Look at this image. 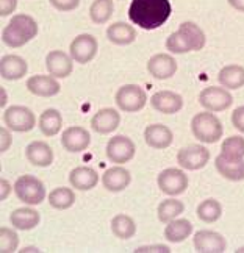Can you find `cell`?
I'll return each mask as SVG.
<instances>
[{"label":"cell","mask_w":244,"mask_h":253,"mask_svg":"<svg viewBox=\"0 0 244 253\" xmlns=\"http://www.w3.org/2000/svg\"><path fill=\"white\" fill-rule=\"evenodd\" d=\"M172 6L169 0H132L129 19L143 30H155L168 22Z\"/></svg>","instance_id":"cell-1"},{"label":"cell","mask_w":244,"mask_h":253,"mask_svg":"<svg viewBox=\"0 0 244 253\" xmlns=\"http://www.w3.org/2000/svg\"><path fill=\"white\" fill-rule=\"evenodd\" d=\"M207 36L203 30L194 22H182L180 27L166 38V50L175 55H185L188 52H199L205 47Z\"/></svg>","instance_id":"cell-2"},{"label":"cell","mask_w":244,"mask_h":253,"mask_svg":"<svg viewBox=\"0 0 244 253\" xmlns=\"http://www.w3.org/2000/svg\"><path fill=\"white\" fill-rule=\"evenodd\" d=\"M38 35V24L28 14H16L2 32V41L11 48L24 47Z\"/></svg>","instance_id":"cell-3"},{"label":"cell","mask_w":244,"mask_h":253,"mask_svg":"<svg viewBox=\"0 0 244 253\" xmlns=\"http://www.w3.org/2000/svg\"><path fill=\"white\" fill-rule=\"evenodd\" d=\"M191 133L197 141L203 144L218 142L224 134V126L219 118L211 111H202L193 116L191 119Z\"/></svg>","instance_id":"cell-4"},{"label":"cell","mask_w":244,"mask_h":253,"mask_svg":"<svg viewBox=\"0 0 244 253\" xmlns=\"http://www.w3.org/2000/svg\"><path fill=\"white\" fill-rule=\"evenodd\" d=\"M14 192L19 200L32 207L40 205L46 199L44 183L33 175H21L14 183Z\"/></svg>","instance_id":"cell-5"},{"label":"cell","mask_w":244,"mask_h":253,"mask_svg":"<svg viewBox=\"0 0 244 253\" xmlns=\"http://www.w3.org/2000/svg\"><path fill=\"white\" fill-rule=\"evenodd\" d=\"M114 102L124 113H138L147 103V95L138 84H124L116 91Z\"/></svg>","instance_id":"cell-6"},{"label":"cell","mask_w":244,"mask_h":253,"mask_svg":"<svg viewBox=\"0 0 244 253\" xmlns=\"http://www.w3.org/2000/svg\"><path fill=\"white\" fill-rule=\"evenodd\" d=\"M3 122L11 131L27 133L32 131L36 125L35 113L24 105H13L3 113Z\"/></svg>","instance_id":"cell-7"},{"label":"cell","mask_w":244,"mask_h":253,"mask_svg":"<svg viewBox=\"0 0 244 253\" xmlns=\"http://www.w3.org/2000/svg\"><path fill=\"white\" fill-rule=\"evenodd\" d=\"M211 158L210 150L202 144L185 145L177 152V163L185 170H199L207 166Z\"/></svg>","instance_id":"cell-8"},{"label":"cell","mask_w":244,"mask_h":253,"mask_svg":"<svg viewBox=\"0 0 244 253\" xmlns=\"http://www.w3.org/2000/svg\"><path fill=\"white\" fill-rule=\"evenodd\" d=\"M157 183H158V188L163 194L175 197V196H180V194H183L188 189L190 180H188V175L182 169L168 168L160 172Z\"/></svg>","instance_id":"cell-9"},{"label":"cell","mask_w":244,"mask_h":253,"mask_svg":"<svg viewBox=\"0 0 244 253\" xmlns=\"http://www.w3.org/2000/svg\"><path fill=\"white\" fill-rule=\"evenodd\" d=\"M199 103L203 106V110L211 113H221L230 108L233 103V97L226 87L208 86L200 91Z\"/></svg>","instance_id":"cell-10"},{"label":"cell","mask_w":244,"mask_h":253,"mask_svg":"<svg viewBox=\"0 0 244 253\" xmlns=\"http://www.w3.org/2000/svg\"><path fill=\"white\" fill-rule=\"evenodd\" d=\"M97 48H99V44H97L96 38L90 33H82L72 40L69 45V53L75 63L86 64L96 56Z\"/></svg>","instance_id":"cell-11"},{"label":"cell","mask_w":244,"mask_h":253,"mask_svg":"<svg viewBox=\"0 0 244 253\" xmlns=\"http://www.w3.org/2000/svg\"><path fill=\"white\" fill-rule=\"evenodd\" d=\"M193 246L199 253H224L227 249V241L218 231L199 230L193 236Z\"/></svg>","instance_id":"cell-12"},{"label":"cell","mask_w":244,"mask_h":253,"mask_svg":"<svg viewBox=\"0 0 244 253\" xmlns=\"http://www.w3.org/2000/svg\"><path fill=\"white\" fill-rule=\"evenodd\" d=\"M135 142L124 134H116L106 144V157L114 164L129 163L135 157Z\"/></svg>","instance_id":"cell-13"},{"label":"cell","mask_w":244,"mask_h":253,"mask_svg":"<svg viewBox=\"0 0 244 253\" xmlns=\"http://www.w3.org/2000/svg\"><path fill=\"white\" fill-rule=\"evenodd\" d=\"M91 144V134L86 128L79 125L67 126L61 134V145L71 153H80Z\"/></svg>","instance_id":"cell-14"},{"label":"cell","mask_w":244,"mask_h":253,"mask_svg":"<svg viewBox=\"0 0 244 253\" xmlns=\"http://www.w3.org/2000/svg\"><path fill=\"white\" fill-rule=\"evenodd\" d=\"M27 89L30 94L38 95V97H53L56 94H60L61 84L58 83V80L53 75H32L28 77V80L25 83Z\"/></svg>","instance_id":"cell-15"},{"label":"cell","mask_w":244,"mask_h":253,"mask_svg":"<svg viewBox=\"0 0 244 253\" xmlns=\"http://www.w3.org/2000/svg\"><path fill=\"white\" fill-rule=\"evenodd\" d=\"M72 56L67 55L63 50H52L46 56V67L50 75L55 79H66L69 77L74 71V63Z\"/></svg>","instance_id":"cell-16"},{"label":"cell","mask_w":244,"mask_h":253,"mask_svg":"<svg viewBox=\"0 0 244 253\" xmlns=\"http://www.w3.org/2000/svg\"><path fill=\"white\" fill-rule=\"evenodd\" d=\"M179 66L175 58L168 53H157L153 55L147 63L149 74L157 80H168L175 75Z\"/></svg>","instance_id":"cell-17"},{"label":"cell","mask_w":244,"mask_h":253,"mask_svg":"<svg viewBox=\"0 0 244 253\" xmlns=\"http://www.w3.org/2000/svg\"><path fill=\"white\" fill-rule=\"evenodd\" d=\"M214 168L222 178L229 181H243L244 180V158H230L219 153L214 160Z\"/></svg>","instance_id":"cell-18"},{"label":"cell","mask_w":244,"mask_h":253,"mask_svg":"<svg viewBox=\"0 0 244 253\" xmlns=\"http://www.w3.org/2000/svg\"><path fill=\"white\" fill-rule=\"evenodd\" d=\"M121 124V114L114 108H102L91 118V128L99 134H110L116 131Z\"/></svg>","instance_id":"cell-19"},{"label":"cell","mask_w":244,"mask_h":253,"mask_svg":"<svg viewBox=\"0 0 244 253\" xmlns=\"http://www.w3.org/2000/svg\"><path fill=\"white\" fill-rule=\"evenodd\" d=\"M132 181V175L122 164H114L113 168L106 169L102 175V184L110 192H121L129 188Z\"/></svg>","instance_id":"cell-20"},{"label":"cell","mask_w":244,"mask_h":253,"mask_svg":"<svg viewBox=\"0 0 244 253\" xmlns=\"http://www.w3.org/2000/svg\"><path fill=\"white\" fill-rule=\"evenodd\" d=\"M144 141L152 149H168L174 141V134L169 126L163 124H150L144 128Z\"/></svg>","instance_id":"cell-21"},{"label":"cell","mask_w":244,"mask_h":253,"mask_svg":"<svg viewBox=\"0 0 244 253\" xmlns=\"http://www.w3.org/2000/svg\"><path fill=\"white\" fill-rule=\"evenodd\" d=\"M150 105L158 113L175 114L183 108V99L180 94L174 91H158L152 95Z\"/></svg>","instance_id":"cell-22"},{"label":"cell","mask_w":244,"mask_h":253,"mask_svg":"<svg viewBox=\"0 0 244 253\" xmlns=\"http://www.w3.org/2000/svg\"><path fill=\"white\" fill-rule=\"evenodd\" d=\"M25 158L38 168H49L53 163V150L44 141H33L25 147Z\"/></svg>","instance_id":"cell-23"},{"label":"cell","mask_w":244,"mask_h":253,"mask_svg":"<svg viewBox=\"0 0 244 253\" xmlns=\"http://www.w3.org/2000/svg\"><path fill=\"white\" fill-rule=\"evenodd\" d=\"M28 72V64L19 55H5L0 60V75L5 80H21Z\"/></svg>","instance_id":"cell-24"},{"label":"cell","mask_w":244,"mask_h":253,"mask_svg":"<svg viewBox=\"0 0 244 253\" xmlns=\"http://www.w3.org/2000/svg\"><path fill=\"white\" fill-rule=\"evenodd\" d=\"M69 183L74 189L90 191L99 183V173L90 166H77L69 173Z\"/></svg>","instance_id":"cell-25"},{"label":"cell","mask_w":244,"mask_h":253,"mask_svg":"<svg viewBox=\"0 0 244 253\" xmlns=\"http://www.w3.org/2000/svg\"><path fill=\"white\" fill-rule=\"evenodd\" d=\"M9 220H11V225L16 230L28 231V230H33L40 225L41 216L36 210L30 208V205H28L24 208H16L11 212V216H9Z\"/></svg>","instance_id":"cell-26"},{"label":"cell","mask_w":244,"mask_h":253,"mask_svg":"<svg viewBox=\"0 0 244 253\" xmlns=\"http://www.w3.org/2000/svg\"><path fill=\"white\" fill-rule=\"evenodd\" d=\"M61 126H63V116L55 108H47L44 113H41L40 119H38V128L47 138L56 136L61 131Z\"/></svg>","instance_id":"cell-27"},{"label":"cell","mask_w":244,"mask_h":253,"mask_svg":"<svg viewBox=\"0 0 244 253\" xmlns=\"http://www.w3.org/2000/svg\"><path fill=\"white\" fill-rule=\"evenodd\" d=\"M193 233V225L188 219H174L166 223L164 227V238L166 241L172 242V244H179V242L187 241Z\"/></svg>","instance_id":"cell-28"},{"label":"cell","mask_w":244,"mask_h":253,"mask_svg":"<svg viewBox=\"0 0 244 253\" xmlns=\"http://www.w3.org/2000/svg\"><path fill=\"white\" fill-rule=\"evenodd\" d=\"M218 82L226 89H240L244 86V67L240 64L224 66L218 74Z\"/></svg>","instance_id":"cell-29"},{"label":"cell","mask_w":244,"mask_h":253,"mask_svg":"<svg viewBox=\"0 0 244 253\" xmlns=\"http://www.w3.org/2000/svg\"><path fill=\"white\" fill-rule=\"evenodd\" d=\"M106 38L116 45H129L136 40V30L127 22H114L106 28Z\"/></svg>","instance_id":"cell-30"},{"label":"cell","mask_w":244,"mask_h":253,"mask_svg":"<svg viewBox=\"0 0 244 253\" xmlns=\"http://www.w3.org/2000/svg\"><path fill=\"white\" fill-rule=\"evenodd\" d=\"M113 13H114L113 0H94L90 6V19L97 25L108 22Z\"/></svg>","instance_id":"cell-31"},{"label":"cell","mask_w":244,"mask_h":253,"mask_svg":"<svg viewBox=\"0 0 244 253\" xmlns=\"http://www.w3.org/2000/svg\"><path fill=\"white\" fill-rule=\"evenodd\" d=\"M111 231L119 239H130L136 233V223L127 214H118L111 219Z\"/></svg>","instance_id":"cell-32"},{"label":"cell","mask_w":244,"mask_h":253,"mask_svg":"<svg viewBox=\"0 0 244 253\" xmlns=\"http://www.w3.org/2000/svg\"><path fill=\"white\" fill-rule=\"evenodd\" d=\"M49 205L55 210H67L75 203V192L71 188H55L50 194H49Z\"/></svg>","instance_id":"cell-33"},{"label":"cell","mask_w":244,"mask_h":253,"mask_svg":"<svg viewBox=\"0 0 244 253\" xmlns=\"http://www.w3.org/2000/svg\"><path fill=\"white\" fill-rule=\"evenodd\" d=\"M222 216V205L216 199H205L197 207V217L205 223L218 222Z\"/></svg>","instance_id":"cell-34"},{"label":"cell","mask_w":244,"mask_h":253,"mask_svg":"<svg viewBox=\"0 0 244 253\" xmlns=\"http://www.w3.org/2000/svg\"><path fill=\"white\" fill-rule=\"evenodd\" d=\"M185 211V205L183 202L177 200V199H166L158 205V219L163 223H168L174 219H177L180 214Z\"/></svg>","instance_id":"cell-35"},{"label":"cell","mask_w":244,"mask_h":253,"mask_svg":"<svg viewBox=\"0 0 244 253\" xmlns=\"http://www.w3.org/2000/svg\"><path fill=\"white\" fill-rule=\"evenodd\" d=\"M221 153L230 158H244V138L230 136V138L224 139L221 145Z\"/></svg>","instance_id":"cell-36"},{"label":"cell","mask_w":244,"mask_h":253,"mask_svg":"<svg viewBox=\"0 0 244 253\" xmlns=\"http://www.w3.org/2000/svg\"><path fill=\"white\" fill-rule=\"evenodd\" d=\"M19 247V236L13 228L2 227L0 228V252L11 253Z\"/></svg>","instance_id":"cell-37"},{"label":"cell","mask_w":244,"mask_h":253,"mask_svg":"<svg viewBox=\"0 0 244 253\" xmlns=\"http://www.w3.org/2000/svg\"><path fill=\"white\" fill-rule=\"evenodd\" d=\"M50 5L58 9V11L61 13H69V11H74L75 8H79L80 5V0H49Z\"/></svg>","instance_id":"cell-38"},{"label":"cell","mask_w":244,"mask_h":253,"mask_svg":"<svg viewBox=\"0 0 244 253\" xmlns=\"http://www.w3.org/2000/svg\"><path fill=\"white\" fill-rule=\"evenodd\" d=\"M232 125L235 126L241 134H244V105L238 106L232 113Z\"/></svg>","instance_id":"cell-39"},{"label":"cell","mask_w":244,"mask_h":253,"mask_svg":"<svg viewBox=\"0 0 244 253\" xmlns=\"http://www.w3.org/2000/svg\"><path fill=\"white\" fill-rule=\"evenodd\" d=\"M13 144V136L8 126H0V152L5 153Z\"/></svg>","instance_id":"cell-40"},{"label":"cell","mask_w":244,"mask_h":253,"mask_svg":"<svg viewBox=\"0 0 244 253\" xmlns=\"http://www.w3.org/2000/svg\"><path fill=\"white\" fill-rule=\"evenodd\" d=\"M135 253H171V249L164 244H153V246H140L136 247Z\"/></svg>","instance_id":"cell-41"},{"label":"cell","mask_w":244,"mask_h":253,"mask_svg":"<svg viewBox=\"0 0 244 253\" xmlns=\"http://www.w3.org/2000/svg\"><path fill=\"white\" fill-rule=\"evenodd\" d=\"M17 8V0H0V16L6 17L13 14Z\"/></svg>","instance_id":"cell-42"},{"label":"cell","mask_w":244,"mask_h":253,"mask_svg":"<svg viewBox=\"0 0 244 253\" xmlns=\"http://www.w3.org/2000/svg\"><path fill=\"white\" fill-rule=\"evenodd\" d=\"M13 189H14V186H11L8 180H5V178L0 180V200H6Z\"/></svg>","instance_id":"cell-43"},{"label":"cell","mask_w":244,"mask_h":253,"mask_svg":"<svg viewBox=\"0 0 244 253\" xmlns=\"http://www.w3.org/2000/svg\"><path fill=\"white\" fill-rule=\"evenodd\" d=\"M229 5L240 13H244V0H227Z\"/></svg>","instance_id":"cell-44"},{"label":"cell","mask_w":244,"mask_h":253,"mask_svg":"<svg viewBox=\"0 0 244 253\" xmlns=\"http://www.w3.org/2000/svg\"><path fill=\"white\" fill-rule=\"evenodd\" d=\"M6 102H8V95H6V91L3 89V87H0V106H3L6 105Z\"/></svg>","instance_id":"cell-45"},{"label":"cell","mask_w":244,"mask_h":253,"mask_svg":"<svg viewBox=\"0 0 244 253\" xmlns=\"http://www.w3.org/2000/svg\"><path fill=\"white\" fill-rule=\"evenodd\" d=\"M19 252H38L36 247H24L22 250H19Z\"/></svg>","instance_id":"cell-46"},{"label":"cell","mask_w":244,"mask_h":253,"mask_svg":"<svg viewBox=\"0 0 244 253\" xmlns=\"http://www.w3.org/2000/svg\"><path fill=\"white\" fill-rule=\"evenodd\" d=\"M237 253H244V247H240V249L237 250Z\"/></svg>","instance_id":"cell-47"}]
</instances>
